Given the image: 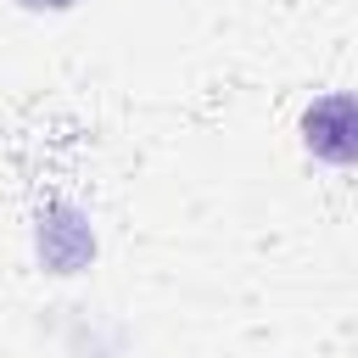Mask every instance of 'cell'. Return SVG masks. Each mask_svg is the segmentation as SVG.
Segmentation results:
<instances>
[{
  "label": "cell",
  "mask_w": 358,
  "mask_h": 358,
  "mask_svg": "<svg viewBox=\"0 0 358 358\" xmlns=\"http://www.w3.org/2000/svg\"><path fill=\"white\" fill-rule=\"evenodd\" d=\"M302 145L319 162L358 168V90H330L302 112Z\"/></svg>",
  "instance_id": "1"
},
{
  "label": "cell",
  "mask_w": 358,
  "mask_h": 358,
  "mask_svg": "<svg viewBox=\"0 0 358 358\" xmlns=\"http://www.w3.org/2000/svg\"><path fill=\"white\" fill-rule=\"evenodd\" d=\"M22 6H34V11H67V6H78V0H22Z\"/></svg>",
  "instance_id": "2"
}]
</instances>
